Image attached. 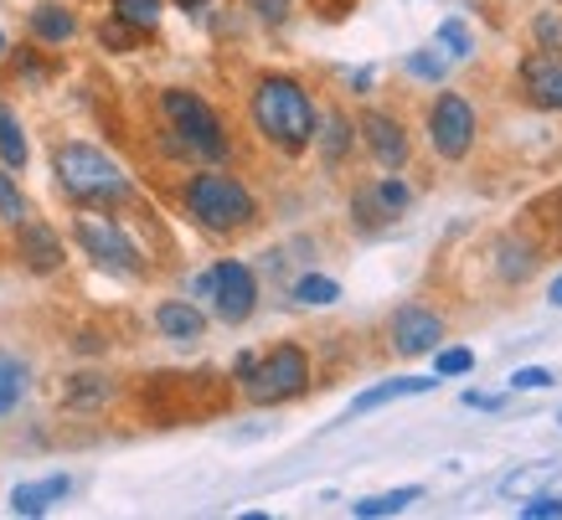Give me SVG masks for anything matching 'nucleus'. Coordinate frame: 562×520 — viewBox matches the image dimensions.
I'll return each mask as SVG.
<instances>
[{
    "label": "nucleus",
    "mask_w": 562,
    "mask_h": 520,
    "mask_svg": "<svg viewBox=\"0 0 562 520\" xmlns=\"http://www.w3.org/2000/svg\"><path fill=\"white\" fill-rule=\"evenodd\" d=\"M495 273L506 279V284H521V279H531L537 273V242H527V237H495Z\"/></svg>",
    "instance_id": "nucleus-14"
},
{
    "label": "nucleus",
    "mask_w": 562,
    "mask_h": 520,
    "mask_svg": "<svg viewBox=\"0 0 562 520\" xmlns=\"http://www.w3.org/2000/svg\"><path fill=\"white\" fill-rule=\"evenodd\" d=\"M424 489L418 485H403V489H387V495H367V500H357L351 510H357L361 520H376V516H397V510H408L413 500H418Z\"/></svg>",
    "instance_id": "nucleus-21"
},
{
    "label": "nucleus",
    "mask_w": 562,
    "mask_h": 520,
    "mask_svg": "<svg viewBox=\"0 0 562 520\" xmlns=\"http://www.w3.org/2000/svg\"><path fill=\"white\" fill-rule=\"evenodd\" d=\"M464 371H475V351H464V346H449V351L434 355V376H464Z\"/></svg>",
    "instance_id": "nucleus-28"
},
{
    "label": "nucleus",
    "mask_w": 562,
    "mask_h": 520,
    "mask_svg": "<svg viewBox=\"0 0 562 520\" xmlns=\"http://www.w3.org/2000/svg\"><path fill=\"white\" fill-rule=\"evenodd\" d=\"M160 114L171 118V129L181 135V145H187L191 155H202V160H227V129H222L217 109L206 99H196V93H187V88H166L160 93Z\"/></svg>",
    "instance_id": "nucleus-5"
},
{
    "label": "nucleus",
    "mask_w": 562,
    "mask_h": 520,
    "mask_svg": "<svg viewBox=\"0 0 562 520\" xmlns=\"http://www.w3.org/2000/svg\"><path fill=\"white\" fill-rule=\"evenodd\" d=\"M315 139H321L325 166H341L346 155H351V139H357V129H351V118L336 109V114H325V124L315 129Z\"/></svg>",
    "instance_id": "nucleus-18"
},
{
    "label": "nucleus",
    "mask_w": 562,
    "mask_h": 520,
    "mask_svg": "<svg viewBox=\"0 0 562 520\" xmlns=\"http://www.w3.org/2000/svg\"><path fill=\"white\" fill-rule=\"evenodd\" d=\"M464 407H475V412H501L506 397H495V392H475V386H470V392H464Z\"/></svg>",
    "instance_id": "nucleus-36"
},
{
    "label": "nucleus",
    "mask_w": 562,
    "mask_h": 520,
    "mask_svg": "<svg viewBox=\"0 0 562 520\" xmlns=\"http://www.w3.org/2000/svg\"><path fill=\"white\" fill-rule=\"evenodd\" d=\"M68 489H72L68 474H52L42 485H21V489H11V510L16 516H47V505H57Z\"/></svg>",
    "instance_id": "nucleus-16"
},
{
    "label": "nucleus",
    "mask_w": 562,
    "mask_h": 520,
    "mask_svg": "<svg viewBox=\"0 0 562 520\" xmlns=\"http://www.w3.org/2000/svg\"><path fill=\"white\" fill-rule=\"evenodd\" d=\"M109 397H114L109 376H93V371H83V376H68V392H63V403L78 407V412H93V407H103Z\"/></svg>",
    "instance_id": "nucleus-19"
},
{
    "label": "nucleus",
    "mask_w": 562,
    "mask_h": 520,
    "mask_svg": "<svg viewBox=\"0 0 562 520\" xmlns=\"http://www.w3.org/2000/svg\"><path fill=\"white\" fill-rule=\"evenodd\" d=\"M187 212L202 222L206 233H243V227L258 217V202L238 176L202 170V176L187 181Z\"/></svg>",
    "instance_id": "nucleus-3"
},
{
    "label": "nucleus",
    "mask_w": 562,
    "mask_h": 520,
    "mask_svg": "<svg viewBox=\"0 0 562 520\" xmlns=\"http://www.w3.org/2000/svg\"><path fill=\"white\" fill-rule=\"evenodd\" d=\"M475 135H480V114L464 93H439L428 103V145H434V155L464 160L475 150Z\"/></svg>",
    "instance_id": "nucleus-6"
},
{
    "label": "nucleus",
    "mask_w": 562,
    "mask_h": 520,
    "mask_svg": "<svg viewBox=\"0 0 562 520\" xmlns=\"http://www.w3.org/2000/svg\"><path fill=\"white\" fill-rule=\"evenodd\" d=\"M254 124H258V135L269 139L273 150L305 155L310 145H315L321 114H315V99H310L294 78H258V88H254Z\"/></svg>",
    "instance_id": "nucleus-1"
},
{
    "label": "nucleus",
    "mask_w": 562,
    "mask_h": 520,
    "mask_svg": "<svg viewBox=\"0 0 562 520\" xmlns=\"http://www.w3.org/2000/svg\"><path fill=\"white\" fill-rule=\"evenodd\" d=\"M135 26H124V21L120 16H114V21H109V26H99V42H103V47H114V52H130V47H135Z\"/></svg>",
    "instance_id": "nucleus-32"
},
{
    "label": "nucleus",
    "mask_w": 562,
    "mask_h": 520,
    "mask_svg": "<svg viewBox=\"0 0 562 520\" xmlns=\"http://www.w3.org/2000/svg\"><path fill=\"white\" fill-rule=\"evenodd\" d=\"M408 72H413V78H424V83H443L449 57H434V52H408Z\"/></svg>",
    "instance_id": "nucleus-29"
},
{
    "label": "nucleus",
    "mask_w": 562,
    "mask_h": 520,
    "mask_svg": "<svg viewBox=\"0 0 562 520\" xmlns=\"http://www.w3.org/2000/svg\"><path fill=\"white\" fill-rule=\"evenodd\" d=\"M32 36L36 42H47V47H63L78 36V16H72L68 5H36L32 11Z\"/></svg>",
    "instance_id": "nucleus-17"
},
{
    "label": "nucleus",
    "mask_w": 562,
    "mask_h": 520,
    "mask_svg": "<svg viewBox=\"0 0 562 520\" xmlns=\"http://www.w3.org/2000/svg\"><path fill=\"white\" fill-rule=\"evenodd\" d=\"M0 57H5V32H0Z\"/></svg>",
    "instance_id": "nucleus-39"
},
{
    "label": "nucleus",
    "mask_w": 562,
    "mask_h": 520,
    "mask_svg": "<svg viewBox=\"0 0 562 520\" xmlns=\"http://www.w3.org/2000/svg\"><path fill=\"white\" fill-rule=\"evenodd\" d=\"M387 336H392V351L397 355H428V351H439L443 319L434 315L428 304H403V309L392 315Z\"/></svg>",
    "instance_id": "nucleus-10"
},
{
    "label": "nucleus",
    "mask_w": 562,
    "mask_h": 520,
    "mask_svg": "<svg viewBox=\"0 0 562 520\" xmlns=\"http://www.w3.org/2000/svg\"><path fill=\"white\" fill-rule=\"evenodd\" d=\"M558 382L547 366H521V371H512V392H547V386Z\"/></svg>",
    "instance_id": "nucleus-31"
},
{
    "label": "nucleus",
    "mask_w": 562,
    "mask_h": 520,
    "mask_svg": "<svg viewBox=\"0 0 562 520\" xmlns=\"http://www.w3.org/2000/svg\"><path fill=\"white\" fill-rule=\"evenodd\" d=\"M160 11H166V0H114V16L124 26H135V32H155L160 26Z\"/></svg>",
    "instance_id": "nucleus-23"
},
{
    "label": "nucleus",
    "mask_w": 562,
    "mask_h": 520,
    "mask_svg": "<svg viewBox=\"0 0 562 520\" xmlns=\"http://www.w3.org/2000/svg\"><path fill=\"white\" fill-rule=\"evenodd\" d=\"M294 299H300V304H315V309H321V304H336V299H341V284H336V279H325V273H305V279L294 284Z\"/></svg>",
    "instance_id": "nucleus-25"
},
{
    "label": "nucleus",
    "mask_w": 562,
    "mask_h": 520,
    "mask_svg": "<svg viewBox=\"0 0 562 520\" xmlns=\"http://www.w3.org/2000/svg\"><path fill=\"white\" fill-rule=\"evenodd\" d=\"M26 382H32V376H26V361H16L11 351H0V418L21 407V397H26Z\"/></svg>",
    "instance_id": "nucleus-20"
},
{
    "label": "nucleus",
    "mask_w": 562,
    "mask_h": 520,
    "mask_svg": "<svg viewBox=\"0 0 562 520\" xmlns=\"http://www.w3.org/2000/svg\"><path fill=\"white\" fill-rule=\"evenodd\" d=\"M361 135H367V150H372V160L382 170H403V166H408L413 145H408L403 118L382 114V109H367V114H361Z\"/></svg>",
    "instance_id": "nucleus-11"
},
{
    "label": "nucleus",
    "mask_w": 562,
    "mask_h": 520,
    "mask_svg": "<svg viewBox=\"0 0 562 520\" xmlns=\"http://www.w3.org/2000/svg\"><path fill=\"white\" fill-rule=\"evenodd\" d=\"M26 155L32 150H26V135H21V118L0 103V160H5L11 170H21L26 166Z\"/></svg>",
    "instance_id": "nucleus-22"
},
{
    "label": "nucleus",
    "mask_w": 562,
    "mask_h": 520,
    "mask_svg": "<svg viewBox=\"0 0 562 520\" xmlns=\"http://www.w3.org/2000/svg\"><path fill=\"white\" fill-rule=\"evenodd\" d=\"M0 222H11V227L26 222V196H21V185L5 170H0Z\"/></svg>",
    "instance_id": "nucleus-27"
},
{
    "label": "nucleus",
    "mask_w": 562,
    "mask_h": 520,
    "mask_svg": "<svg viewBox=\"0 0 562 520\" xmlns=\"http://www.w3.org/2000/svg\"><path fill=\"white\" fill-rule=\"evenodd\" d=\"M238 382H243V397H248V403L279 407L310 386V355L300 351L294 340H284V346H273L269 355H254V366L243 371Z\"/></svg>",
    "instance_id": "nucleus-4"
},
{
    "label": "nucleus",
    "mask_w": 562,
    "mask_h": 520,
    "mask_svg": "<svg viewBox=\"0 0 562 520\" xmlns=\"http://www.w3.org/2000/svg\"><path fill=\"white\" fill-rule=\"evenodd\" d=\"M521 516L527 520H562V495H531L521 505Z\"/></svg>",
    "instance_id": "nucleus-33"
},
{
    "label": "nucleus",
    "mask_w": 562,
    "mask_h": 520,
    "mask_svg": "<svg viewBox=\"0 0 562 520\" xmlns=\"http://www.w3.org/2000/svg\"><path fill=\"white\" fill-rule=\"evenodd\" d=\"M212 299V309H217V319H227V325H243V319L258 309V279L248 263H238V258H222V263H212V269L202 273V284H196Z\"/></svg>",
    "instance_id": "nucleus-7"
},
{
    "label": "nucleus",
    "mask_w": 562,
    "mask_h": 520,
    "mask_svg": "<svg viewBox=\"0 0 562 520\" xmlns=\"http://www.w3.org/2000/svg\"><path fill=\"white\" fill-rule=\"evenodd\" d=\"M155 330L166 340H176V346H196V340L206 336V315L187 299H166L155 309Z\"/></svg>",
    "instance_id": "nucleus-13"
},
{
    "label": "nucleus",
    "mask_w": 562,
    "mask_h": 520,
    "mask_svg": "<svg viewBox=\"0 0 562 520\" xmlns=\"http://www.w3.org/2000/svg\"><path fill=\"white\" fill-rule=\"evenodd\" d=\"M516 78H521V99H527L531 109L562 114V52H547V47L527 52Z\"/></svg>",
    "instance_id": "nucleus-9"
},
{
    "label": "nucleus",
    "mask_w": 562,
    "mask_h": 520,
    "mask_svg": "<svg viewBox=\"0 0 562 520\" xmlns=\"http://www.w3.org/2000/svg\"><path fill=\"white\" fill-rule=\"evenodd\" d=\"M72 237L83 242V252L99 269L124 273V279H139V273H145V258H139V248L130 242V233L114 227L109 217H78L72 222Z\"/></svg>",
    "instance_id": "nucleus-8"
},
{
    "label": "nucleus",
    "mask_w": 562,
    "mask_h": 520,
    "mask_svg": "<svg viewBox=\"0 0 562 520\" xmlns=\"http://www.w3.org/2000/svg\"><path fill=\"white\" fill-rule=\"evenodd\" d=\"M351 212H357V222H361V227H367V233H372V227H382V222L392 217L387 206L376 202V191H372V185H361L357 196H351Z\"/></svg>",
    "instance_id": "nucleus-26"
},
{
    "label": "nucleus",
    "mask_w": 562,
    "mask_h": 520,
    "mask_svg": "<svg viewBox=\"0 0 562 520\" xmlns=\"http://www.w3.org/2000/svg\"><path fill=\"white\" fill-rule=\"evenodd\" d=\"M57 185L68 191L78 206H120L135 196V185H130V176H124L109 155L99 150V145H57Z\"/></svg>",
    "instance_id": "nucleus-2"
},
{
    "label": "nucleus",
    "mask_w": 562,
    "mask_h": 520,
    "mask_svg": "<svg viewBox=\"0 0 562 520\" xmlns=\"http://www.w3.org/2000/svg\"><path fill=\"white\" fill-rule=\"evenodd\" d=\"M248 5H254V16L263 21V26H284V21H290V5H294V0H248Z\"/></svg>",
    "instance_id": "nucleus-34"
},
{
    "label": "nucleus",
    "mask_w": 562,
    "mask_h": 520,
    "mask_svg": "<svg viewBox=\"0 0 562 520\" xmlns=\"http://www.w3.org/2000/svg\"><path fill=\"white\" fill-rule=\"evenodd\" d=\"M16 252H21V263H26L32 273H57L63 269V237L52 233L47 222H21Z\"/></svg>",
    "instance_id": "nucleus-12"
},
{
    "label": "nucleus",
    "mask_w": 562,
    "mask_h": 520,
    "mask_svg": "<svg viewBox=\"0 0 562 520\" xmlns=\"http://www.w3.org/2000/svg\"><path fill=\"white\" fill-rule=\"evenodd\" d=\"M372 191H376V202L387 206L392 217H397V212H403V206L413 202V191H408V185H403V181H397V176H387V181H376Z\"/></svg>",
    "instance_id": "nucleus-30"
},
{
    "label": "nucleus",
    "mask_w": 562,
    "mask_h": 520,
    "mask_svg": "<svg viewBox=\"0 0 562 520\" xmlns=\"http://www.w3.org/2000/svg\"><path fill=\"white\" fill-rule=\"evenodd\" d=\"M439 47L454 57V63H464V57H475V36H470V26H464L460 16L439 21Z\"/></svg>",
    "instance_id": "nucleus-24"
},
{
    "label": "nucleus",
    "mask_w": 562,
    "mask_h": 520,
    "mask_svg": "<svg viewBox=\"0 0 562 520\" xmlns=\"http://www.w3.org/2000/svg\"><path fill=\"white\" fill-rule=\"evenodd\" d=\"M434 376H392V382H382V386H367L357 403H351V418H361V412H376V407H387V403H397V397H418V392H434Z\"/></svg>",
    "instance_id": "nucleus-15"
},
{
    "label": "nucleus",
    "mask_w": 562,
    "mask_h": 520,
    "mask_svg": "<svg viewBox=\"0 0 562 520\" xmlns=\"http://www.w3.org/2000/svg\"><path fill=\"white\" fill-rule=\"evenodd\" d=\"M558 422H562V412H558Z\"/></svg>",
    "instance_id": "nucleus-40"
},
{
    "label": "nucleus",
    "mask_w": 562,
    "mask_h": 520,
    "mask_svg": "<svg viewBox=\"0 0 562 520\" xmlns=\"http://www.w3.org/2000/svg\"><path fill=\"white\" fill-rule=\"evenodd\" d=\"M547 299H552V304H558V309H562V273H558V279H552V289H547Z\"/></svg>",
    "instance_id": "nucleus-37"
},
{
    "label": "nucleus",
    "mask_w": 562,
    "mask_h": 520,
    "mask_svg": "<svg viewBox=\"0 0 562 520\" xmlns=\"http://www.w3.org/2000/svg\"><path fill=\"white\" fill-rule=\"evenodd\" d=\"M537 42H542L547 52H562V21L547 11V16H537Z\"/></svg>",
    "instance_id": "nucleus-35"
},
{
    "label": "nucleus",
    "mask_w": 562,
    "mask_h": 520,
    "mask_svg": "<svg viewBox=\"0 0 562 520\" xmlns=\"http://www.w3.org/2000/svg\"><path fill=\"white\" fill-rule=\"evenodd\" d=\"M181 5H187V11H196V5H206V0H181Z\"/></svg>",
    "instance_id": "nucleus-38"
}]
</instances>
